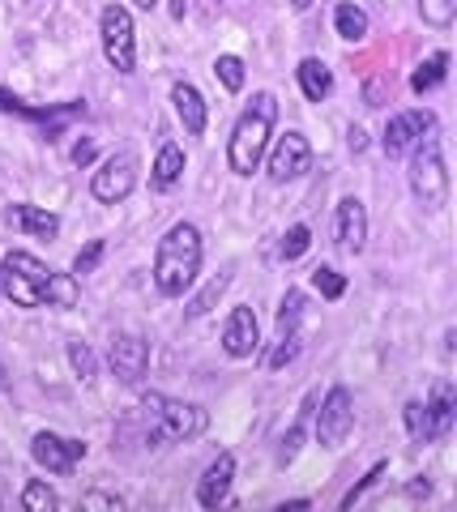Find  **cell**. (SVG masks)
Here are the masks:
<instances>
[{
  "label": "cell",
  "instance_id": "cell-1",
  "mask_svg": "<svg viewBox=\"0 0 457 512\" xmlns=\"http://www.w3.org/2000/svg\"><path fill=\"white\" fill-rule=\"evenodd\" d=\"M0 291L18 308H73L77 303V278L56 274L30 252H9L0 261Z\"/></svg>",
  "mask_w": 457,
  "mask_h": 512
},
{
  "label": "cell",
  "instance_id": "cell-2",
  "mask_svg": "<svg viewBox=\"0 0 457 512\" xmlns=\"http://www.w3.org/2000/svg\"><path fill=\"white\" fill-rule=\"evenodd\" d=\"M201 274V231L193 222H176L154 248V286L163 299H184Z\"/></svg>",
  "mask_w": 457,
  "mask_h": 512
},
{
  "label": "cell",
  "instance_id": "cell-3",
  "mask_svg": "<svg viewBox=\"0 0 457 512\" xmlns=\"http://www.w3.org/2000/svg\"><path fill=\"white\" fill-rule=\"evenodd\" d=\"M274 120H278V99L270 90H257L252 103L240 111V120L231 128V141H227V163L235 175H252L261 167L265 150H270Z\"/></svg>",
  "mask_w": 457,
  "mask_h": 512
},
{
  "label": "cell",
  "instance_id": "cell-4",
  "mask_svg": "<svg viewBox=\"0 0 457 512\" xmlns=\"http://www.w3.org/2000/svg\"><path fill=\"white\" fill-rule=\"evenodd\" d=\"M141 419H146V440L150 444H188L210 427V414L193 402H176L167 393H146L141 397Z\"/></svg>",
  "mask_w": 457,
  "mask_h": 512
},
{
  "label": "cell",
  "instance_id": "cell-5",
  "mask_svg": "<svg viewBox=\"0 0 457 512\" xmlns=\"http://www.w3.org/2000/svg\"><path fill=\"white\" fill-rule=\"evenodd\" d=\"M406 184H411L415 201L423 210H445L449 205V167H445V150H440V137L428 133L411 150V171H406Z\"/></svg>",
  "mask_w": 457,
  "mask_h": 512
},
{
  "label": "cell",
  "instance_id": "cell-6",
  "mask_svg": "<svg viewBox=\"0 0 457 512\" xmlns=\"http://www.w3.org/2000/svg\"><path fill=\"white\" fill-rule=\"evenodd\" d=\"M99 39H103V56L116 73H137V30L129 9L107 5L99 13Z\"/></svg>",
  "mask_w": 457,
  "mask_h": 512
},
{
  "label": "cell",
  "instance_id": "cell-7",
  "mask_svg": "<svg viewBox=\"0 0 457 512\" xmlns=\"http://www.w3.org/2000/svg\"><path fill=\"white\" fill-rule=\"evenodd\" d=\"M137 154L133 150H112L99 163V171L90 175V192H94V201H103V205H120L129 192L137 188Z\"/></svg>",
  "mask_w": 457,
  "mask_h": 512
},
{
  "label": "cell",
  "instance_id": "cell-8",
  "mask_svg": "<svg viewBox=\"0 0 457 512\" xmlns=\"http://www.w3.org/2000/svg\"><path fill=\"white\" fill-rule=\"evenodd\" d=\"M317 444L321 448H338V444H346V436L355 431V397H351V389L346 384H334V389L325 393V402H321V410H317Z\"/></svg>",
  "mask_w": 457,
  "mask_h": 512
},
{
  "label": "cell",
  "instance_id": "cell-9",
  "mask_svg": "<svg viewBox=\"0 0 457 512\" xmlns=\"http://www.w3.org/2000/svg\"><path fill=\"white\" fill-rule=\"evenodd\" d=\"M428 133H436V116L432 111H402L385 124V137H381V150L385 158H406Z\"/></svg>",
  "mask_w": 457,
  "mask_h": 512
},
{
  "label": "cell",
  "instance_id": "cell-10",
  "mask_svg": "<svg viewBox=\"0 0 457 512\" xmlns=\"http://www.w3.org/2000/svg\"><path fill=\"white\" fill-rule=\"evenodd\" d=\"M30 457H35V466H43L47 474H73L77 461L86 457V444L56 436V431H39V436L30 440Z\"/></svg>",
  "mask_w": 457,
  "mask_h": 512
},
{
  "label": "cell",
  "instance_id": "cell-11",
  "mask_svg": "<svg viewBox=\"0 0 457 512\" xmlns=\"http://www.w3.org/2000/svg\"><path fill=\"white\" fill-rule=\"evenodd\" d=\"M312 167V146L304 133H282L270 150V184H291Z\"/></svg>",
  "mask_w": 457,
  "mask_h": 512
},
{
  "label": "cell",
  "instance_id": "cell-12",
  "mask_svg": "<svg viewBox=\"0 0 457 512\" xmlns=\"http://www.w3.org/2000/svg\"><path fill=\"white\" fill-rule=\"evenodd\" d=\"M107 363L120 384H137L150 372V342L137 338V333H116L112 346H107Z\"/></svg>",
  "mask_w": 457,
  "mask_h": 512
},
{
  "label": "cell",
  "instance_id": "cell-13",
  "mask_svg": "<svg viewBox=\"0 0 457 512\" xmlns=\"http://www.w3.org/2000/svg\"><path fill=\"white\" fill-rule=\"evenodd\" d=\"M261 346V329L252 308H231L227 325H223V355L227 359H252Z\"/></svg>",
  "mask_w": 457,
  "mask_h": 512
},
{
  "label": "cell",
  "instance_id": "cell-14",
  "mask_svg": "<svg viewBox=\"0 0 457 512\" xmlns=\"http://www.w3.org/2000/svg\"><path fill=\"white\" fill-rule=\"evenodd\" d=\"M231 483H235V457L218 453L206 466V474L197 478V504L201 508H223L231 500Z\"/></svg>",
  "mask_w": 457,
  "mask_h": 512
},
{
  "label": "cell",
  "instance_id": "cell-15",
  "mask_svg": "<svg viewBox=\"0 0 457 512\" xmlns=\"http://www.w3.org/2000/svg\"><path fill=\"white\" fill-rule=\"evenodd\" d=\"M334 231H338V248L342 252H364L368 244V210L359 197H342L338 214H334Z\"/></svg>",
  "mask_w": 457,
  "mask_h": 512
},
{
  "label": "cell",
  "instance_id": "cell-16",
  "mask_svg": "<svg viewBox=\"0 0 457 512\" xmlns=\"http://www.w3.org/2000/svg\"><path fill=\"white\" fill-rule=\"evenodd\" d=\"M5 222L13 231H22L30 239H56L60 235V218L52 210H43V205H30V201H18L5 210Z\"/></svg>",
  "mask_w": 457,
  "mask_h": 512
},
{
  "label": "cell",
  "instance_id": "cell-17",
  "mask_svg": "<svg viewBox=\"0 0 457 512\" xmlns=\"http://www.w3.org/2000/svg\"><path fill=\"white\" fill-rule=\"evenodd\" d=\"M171 107H176V116H180V124H184L188 137H201V133H206L210 111H206V99H201V90H197L193 82H176V86H171Z\"/></svg>",
  "mask_w": 457,
  "mask_h": 512
},
{
  "label": "cell",
  "instance_id": "cell-18",
  "mask_svg": "<svg viewBox=\"0 0 457 512\" xmlns=\"http://www.w3.org/2000/svg\"><path fill=\"white\" fill-rule=\"evenodd\" d=\"M299 90H304V99L308 103H325L329 94H334V73H329V64L317 60V56H308V60H299Z\"/></svg>",
  "mask_w": 457,
  "mask_h": 512
},
{
  "label": "cell",
  "instance_id": "cell-19",
  "mask_svg": "<svg viewBox=\"0 0 457 512\" xmlns=\"http://www.w3.org/2000/svg\"><path fill=\"white\" fill-rule=\"evenodd\" d=\"M180 180H184V150L176 146V141H167V146L159 150V158H154V167H150V188L171 192Z\"/></svg>",
  "mask_w": 457,
  "mask_h": 512
},
{
  "label": "cell",
  "instance_id": "cell-20",
  "mask_svg": "<svg viewBox=\"0 0 457 512\" xmlns=\"http://www.w3.org/2000/svg\"><path fill=\"white\" fill-rule=\"evenodd\" d=\"M428 410H432V423H436V440H445L453 431V419H457V393L449 380H436V389L428 397Z\"/></svg>",
  "mask_w": 457,
  "mask_h": 512
},
{
  "label": "cell",
  "instance_id": "cell-21",
  "mask_svg": "<svg viewBox=\"0 0 457 512\" xmlns=\"http://www.w3.org/2000/svg\"><path fill=\"white\" fill-rule=\"evenodd\" d=\"M0 111H9V116H26V120H69L82 107H77V103H69V107H30V103L18 99V94L0 90Z\"/></svg>",
  "mask_w": 457,
  "mask_h": 512
},
{
  "label": "cell",
  "instance_id": "cell-22",
  "mask_svg": "<svg viewBox=\"0 0 457 512\" xmlns=\"http://www.w3.org/2000/svg\"><path fill=\"white\" fill-rule=\"evenodd\" d=\"M445 77H449V52H432V56L415 69L411 90H415V94H432L436 86H445Z\"/></svg>",
  "mask_w": 457,
  "mask_h": 512
},
{
  "label": "cell",
  "instance_id": "cell-23",
  "mask_svg": "<svg viewBox=\"0 0 457 512\" xmlns=\"http://www.w3.org/2000/svg\"><path fill=\"white\" fill-rule=\"evenodd\" d=\"M334 30H338V39H346V43L368 39V13L359 5H351V0H342V5L334 9Z\"/></svg>",
  "mask_w": 457,
  "mask_h": 512
},
{
  "label": "cell",
  "instance_id": "cell-24",
  "mask_svg": "<svg viewBox=\"0 0 457 512\" xmlns=\"http://www.w3.org/2000/svg\"><path fill=\"white\" fill-rule=\"evenodd\" d=\"M312 406H317V393H312L308 402L299 406L295 423L287 427V436H282V448H278V461H282V466H291V461H295V453H299V444H304V431H308V419H312Z\"/></svg>",
  "mask_w": 457,
  "mask_h": 512
},
{
  "label": "cell",
  "instance_id": "cell-25",
  "mask_svg": "<svg viewBox=\"0 0 457 512\" xmlns=\"http://www.w3.org/2000/svg\"><path fill=\"white\" fill-rule=\"evenodd\" d=\"M402 419H406V431H411L415 444H436V423H432L428 402H406Z\"/></svg>",
  "mask_w": 457,
  "mask_h": 512
},
{
  "label": "cell",
  "instance_id": "cell-26",
  "mask_svg": "<svg viewBox=\"0 0 457 512\" xmlns=\"http://www.w3.org/2000/svg\"><path fill=\"white\" fill-rule=\"evenodd\" d=\"M304 312H308V299H304V291H291L282 295V303H278V338H291V333H299V320H304Z\"/></svg>",
  "mask_w": 457,
  "mask_h": 512
},
{
  "label": "cell",
  "instance_id": "cell-27",
  "mask_svg": "<svg viewBox=\"0 0 457 512\" xmlns=\"http://www.w3.org/2000/svg\"><path fill=\"white\" fill-rule=\"evenodd\" d=\"M312 291L334 303V299L346 295V274H338L334 265H317V269H312Z\"/></svg>",
  "mask_w": 457,
  "mask_h": 512
},
{
  "label": "cell",
  "instance_id": "cell-28",
  "mask_svg": "<svg viewBox=\"0 0 457 512\" xmlns=\"http://www.w3.org/2000/svg\"><path fill=\"white\" fill-rule=\"evenodd\" d=\"M419 13L432 30H449L457 18V0H419Z\"/></svg>",
  "mask_w": 457,
  "mask_h": 512
},
{
  "label": "cell",
  "instance_id": "cell-29",
  "mask_svg": "<svg viewBox=\"0 0 457 512\" xmlns=\"http://www.w3.org/2000/svg\"><path fill=\"white\" fill-rule=\"evenodd\" d=\"M22 508L26 512H47V508H60V500H56V491L47 487L43 478H30L26 491H22Z\"/></svg>",
  "mask_w": 457,
  "mask_h": 512
},
{
  "label": "cell",
  "instance_id": "cell-30",
  "mask_svg": "<svg viewBox=\"0 0 457 512\" xmlns=\"http://www.w3.org/2000/svg\"><path fill=\"white\" fill-rule=\"evenodd\" d=\"M214 77L223 82V90L240 94V90H244V60H240V56H218V60H214Z\"/></svg>",
  "mask_w": 457,
  "mask_h": 512
},
{
  "label": "cell",
  "instance_id": "cell-31",
  "mask_svg": "<svg viewBox=\"0 0 457 512\" xmlns=\"http://www.w3.org/2000/svg\"><path fill=\"white\" fill-rule=\"evenodd\" d=\"M308 244H312V231L304 227V222H295V227L282 235V244H278V256L282 261H299V256L308 252Z\"/></svg>",
  "mask_w": 457,
  "mask_h": 512
},
{
  "label": "cell",
  "instance_id": "cell-32",
  "mask_svg": "<svg viewBox=\"0 0 457 512\" xmlns=\"http://www.w3.org/2000/svg\"><path fill=\"white\" fill-rule=\"evenodd\" d=\"M227 286H231V274H218V278L206 286V291H201L193 303H188V316H206V312L214 308V303L223 299V291H227Z\"/></svg>",
  "mask_w": 457,
  "mask_h": 512
},
{
  "label": "cell",
  "instance_id": "cell-33",
  "mask_svg": "<svg viewBox=\"0 0 457 512\" xmlns=\"http://www.w3.org/2000/svg\"><path fill=\"white\" fill-rule=\"evenodd\" d=\"M103 252H107V239H90V244L73 256V278L94 274V269H99V261H103Z\"/></svg>",
  "mask_w": 457,
  "mask_h": 512
},
{
  "label": "cell",
  "instance_id": "cell-34",
  "mask_svg": "<svg viewBox=\"0 0 457 512\" xmlns=\"http://www.w3.org/2000/svg\"><path fill=\"white\" fill-rule=\"evenodd\" d=\"M69 363L77 380H94V372H99V359H94V350L86 342H69Z\"/></svg>",
  "mask_w": 457,
  "mask_h": 512
},
{
  "label": "cell",
  "instance_id": "cell-35",
  "mask_svg": "<svg viewBox=\"0 0 457 512\" xmlns=\"http://www.w3.org/2000/svg\"><path fill=\"white\" fill-rule=\"evenodd\" d=\"M385 470H389V466H385V461H376V466H372V470H368L364 478H359V483H355L351 491H346V495H342V508H355V504H359V500H364V495H368V491H372V487H376V483H381V478H385Z\"/></svg>",
  "mask_w": 457,
  "mask_h": 512
},
{
  "label": "cell",
  "instance_id": "cell-36",
  "mask_svg": "<svg viewBox=\"0 0 457 512\" xmlns=\"http://www.w3.org/2000/svg\"><path fill=\"white\" fill-rule=\"evenodd\" d=\"M299 350H304V333H291V338H278V346H274V355L265 359L270 367H287Z\"/></svg>",
  "mask_w": 457,
  "mask_h": 512
},
{
  "label": "cell",
  "instance_id": "cell-37",
  "mask_svg": "<svg viewBox=\"0 0 457 512\" xmlns=\"http://www.w3.org/2000/svg\"><path fill=\"white\" fill-rule=\"evenodd\" d=\"M82 508H124L120 495H107V491H90L82 495Z\"/></svg>",
  "mask_w": 457,
  "mask_h": 512
},
{
  "label": "cell",
  "instance_id": "cell-38",
  "mask_svg": "<svg viewBox=\"0 0 457 512\" xmlns=\"http://www.w3.org/2000/svg\"><path fill=\"white\" fill-rule=\"evenodd\" d=\"M346 141H351V150L359 154V150H364V146H368V133H364V128H359V124H355V128H351V133H346Z\"/></svg>",
  "mask_w": 457,
  "mask_h": 512
},
{
  "label": "cell",
  "instance_id": "cell-39",
  "mask_svg": "<svg viewBox=\"0 0 457 512\" xmlns=\"http://www.w3.org/2000/svg\"><path fill=\"white\" fill-rule=\"evenodd\" d=\"M90 158H94V146H90V141H77V146H73V163H90Z\"/></svg>",
  "mask_w": 457,
  "mask_h": 512
},
{
  "label": "cell",
  "instance_id": "cell-40",
  "mask_svg": "<svg viewBox=\"0 0 457 512\" xmlns=\"http://www.w3.org/2000/svg\"><path fill=\"white\" fill-rule=\"evenodd\" d=\"M312 5H317V0H291V9H295V13H308Z\"/></svg>",
  "mask_w": 457,
  "mask_h": 512
},
{
  "label": "cell",
  "instance_id": "cell-41",
  "mask_svg": "<svg viewBox=\"0 0 457 512\" xmlns=\"http://www.w3.org/2000/svg\"><path fill=\"white\" fill-rule=\"evenodd\" d=\"M171 13H176V18H184V0H176V5H171Z\"/></svg>",
  "mask_w": 457,
  "mask_h": 512
},
{
  "label": "cell",
  "instance_id": "cell-42",
  "mask_svg": "<svg viewBox=\"0 0 457 512\" xmlns=\"http://www.w3.org/2000/svg\"><path fill=\"white\" fill-rule=\"evenodd\" d=\"M137 5H141V9H146V13H150L154 5H159V0H137Z\"/></svg>",
  "mask_w": 457,
  "mask_h": 512
}]
</instances>
